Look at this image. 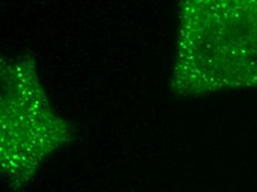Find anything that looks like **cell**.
<instances>
[{"instance_id":"1","label":"cell","mask_w":257,"mask_h":192,"mask_svg":"<svg viewBox=\"0 0 257 192\" xmlns=\"http://www.w3.org/2000/svg\"><path fill=\"white\" fill-rule=\"evenodd\" d=\"M173 92L257 88V0H180Z\"/></svg>"},{"instance_id":"2","label":"cell","mask_w":257,"mask_h":192,"mask_svg":"<svg viewBox=\"0 0 257 192\" xmlns=\"http://www.w3.org/2000/svg\"><path fill=\"white\" fill-rule=\"evenodd\" d=\"M72 130L51 108L31 58L2 68V169L13 189L28 184L48 154L71 140Z\"/></svg>"}]
</instances>
